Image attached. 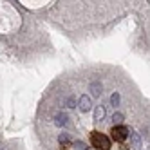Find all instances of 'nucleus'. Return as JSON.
Here are the masks:
<instances>
[{"label": "nucleus", "mask_w": 150, "mask_h": 150, "mask_svg": "<svg viewBox=\"0 0 150 150\" xmlns=\"http://www.w3.org/2000/svg\"><path fill=\"white\" fill-rule=\"evenodd\" d=\"M74 146H76V150H87V146H85L81 141H74Z\"/></svg>", "instance_id": "f8f14e48"}, {"label": "nucleus", "mask_w": 150, "mask_h": 150, "mask_svg": "<svg viewBox=\"0 0 150 150\" xmlns=\"http://www.w3.org/2000/svg\"><path fill=\"white\" fill-rule=\"evenodd\" d=\"M105 117V107L103 105H96V109H94V120L96 121H101Z\"/></svg>", "instance_id": "423d86ee"}, {"label": "nucleus", "mask_w": 150, "mask_h": 150, "mask_svg": "<svg viewBox=\"0 0 150 150\" xmlns=\"http://www.w3.org/2000/svg\"><path fill=\"white\" fill-rule=\"evenodd\" d=\"M91 92H92V96H101V92H103V87H101V83L100 81H92L91 83Z\"/></svg>", "instance_id": "39448f33"}, {"label": "nucleus", "mask_w": 150, "mask_h": 150, "mask_svg": "<svg viewBox=\"0 0 150 150\" xmlns=\"http://www.w3.org/2000/svg\"><path fill=\"white\" fill-rule=\"evenodd\" d=\"M130 139H132V148L134 150H139L141 148V139H139V136L136 132H130Z\"/></svg>", "instance_id": "0eeeda50"}, {"label": "nucleus", "mask_w": 150, "mask_h": 150, "mask_svg": "<svg viewBox=\"0 0 150 150\" xmlns=\"http://www.w3.org/2000/svg\"><path fill=\"white\" fill-rule=\"evenodd\" d=\"M120 100H121L120 92H114V94L110 96V105H112V107H117V105H120Z\"/></svg>", "instance_id": "1a4fd4ad"}, {"label": "nucleus", "mask_w": 150, "mask_h": 150, "mask_svg": "<svg viewBox=\"0 0 150 150\" xmlns=\"http://www.w3.org/2000/svg\"><path fill=\"white\" fill-rule=\"evenodd\" d=\"M148 150H150V148H148Z\"/></svg>", "instance_id": "ddd939ff"}, {"label": "nucleus", "mask_w": 150, "mask_h": 150, "mask_svg": "<svg viewBox=\"0 0 150 150\" xmlns=\"http://www.w3.org/2000/svg\"><path fill=\"white\" fill-rule=\"evenodd\" d=\"M78 109H80L81 112H89V110L92 109V100L89 98V96H81L80 101H78Z\"/></svg>", "instance_id": "7ed1b4c3"}, {"label": "nucleus", "mask_w": 150, "mask_h": 150, "mask_svg": "<svg viewBox=\"0 0 150 150\" xmlns=\"http://www.w3.org/2000/svg\"><path fill=\"white\" fill-rule=\"evenodd\" d=\"M67 121H69V116H67L65 112H58V114L54 116V123H56L58 127H65Z\"/></svg>", "instance_id": "20e7f679"}, {"label": "nucleus", "mask_w": 150, "mask_h": 150, "mask_svg": "<svg viewBox=\"0 0 150 150\" xmlns=\"http://www.w3.org/2000/svg\"><path fill=\"white\" fill-rule=\"evenodd\" d=\"M123 114L121 112H114V116H112V125L114 127H121V123H123Z\"/></svg>", "instance_id": "6e6552de"}, {"label": "nucleus", "mask_w": 150, "mask_h": 150, "mask_svg": "<svg viewBox=\"0 0 150 150\" xmlns=\"http://www.w3.org/2000/svg\"><path fill=\"white\" fill-rule=\"evenodd\" d=\"M65 105L69 107V109H74V107H78V101H76V98H74V96H69V98L65 100Z\"/></svg>", "instance_id": "9d476101"}, {"label": "nucleus", "mask_w": 150, "mask_h": 150, "mask_svg": "<svg viewBox=\"0 0 150 150\" xmlns=\"http://www.w3.org/2000/svg\"><path fill=\"white\" fill-rule=\"evenodd\" d=\"M110 136L114 141H125L127 136H128V130L121 125V127H112V130H110Z\"/></svg>", "instance_id": "f03ea898"}, {"label": "nucleus", "mask_w": 150, "mask_h": 150, "mask_svg": "<svg viewBox=\"0 0 150 150\" xmlns=\"http://www.w3.org/2000/svg\"><path fill=\"white\" fill-rule=\"evenodd\" d=\"M91 145L94 148H98V150H110L109 137H107L105 134H101V132H98V130H94L91 134Z\"/></svg>", "instance_id": "f257e3e1"}, {"label": "nucleus", "mask_w": 150, "mask_h": 150, "mask_svg": "<svg viewBox=\"0 0 150 150\" xmlns=\"http://www.w3.org/2000/svg\"><path fill=\"white\" fill-rule=\"evenodd\" d=\"M58 141H60V143H63V145H65V143H69V141H71V137H69V136H67L65 132H63V134H60V137H58Z\"/></svg>", "instance_id": "9b49d317"}]
</instances>
